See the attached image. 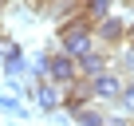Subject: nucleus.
I'll use <instances>...</instances> for the list:
<instances>
[{
	"label": "nucleus",
	"mask_w": 134,
	"mask_h": 126,
	"mask_svg": "<svg viewBox=\"0 0 134 126\" xmlns=\"http://www.w3.org/2000/svg\"><path fill=\"white\" fill-rule=\"evenodd\" d=\"M55 47L67 51V55H75V59H83L87 51H95V47H99L95 20H87V16L79 12V16H71L67 24H59V28H55Z\"/></svg>",
	"instance_id": "nucleus-1"
},
{
	"label": "nucleus",
	"mask_w": 134,
	"mask_h": 126,
	"mask_svg": "<svg viewBox=\"0 0 134 126\" xmlns=\"http://www.w3.org/2000/svg\"><path fill=\"white\" fill-rule=\"evenodd\" d=\"M130 32H134V24H130L126 16H114V12H110V16H103V20L95 24L99 43H103V47H110V51H114L118 43H126V39H130Z\"/></svg>",
	"instance_id": "nucleus-2"
},
{
	"label": "nucleus",
	"mask_w": 134,
	"mask_h": 126,
	"mask_svg": "<svg viewBox=\"0 0 134 126\" xmlns=\"http://www.w3.org/2000/svg\"><path fill=\"white\" fill-rule=\"evenodd\" d=\"M47 79L59 83V87H71L75 79H83V75H79V59L55 47V51H51V63H47Z\"/></svg>",
	"instance_id": "nucleus-3"
},
{
	"label": "nucleus",
	"mask_w": 134,
	"mask_h": 126,
	"mask_svg": "<svg viewBox=\"0 0 134 126\" xmlns=\"http://www.w3.org/2000/svg\"><path fill=\"white\" fill-rule=\"evenodd\" d=\"M91 91H95V102H118L122 91H126V75L110 67V71H103V75L91 79Z\"/></svg>",
	"instance_id": "nucleus-4"
},
{
	"label": "nucleus",
	"mask_w": 134,
	"mask_h": 126,
	"mask_svg": "<svg viewBox=\"0 0 134 126\" xmlns=\"http://www.w3.org/2000/svg\"><path fill=\"white\" fill-rule=\"evenodd\" d=\"M63 99H67V87H59V83H51V79L36 83V91H32V106L43 110V114H59V110H63Z\"/></svg>",
	"instance_id": "nucleus-5"
},
{
	"label": "nucleus",
	"mask_w": 134,
	"mask_h": 126,
	"mask_svg": "<svg viewBox=\"0 0 134 126\" xmlns=\"http://www.w3.org/2000/svg\"><path fill=\"white\" fill-rule=\"evenodd\" d=\"M0 67H4V75H8V79H16V75H24V71H28L24 47H20L16 39H4V55H0Z\"/></svg>",
	"instance_id": "nucleus-6"
},
{
	"label": "nucleus",
	"mask_w": 134,
	"mask_h": 126,
	"mask_svg": "<svg viewBox=\"0 0 134 126\" xmlns=\"http://www.w3.org/2000/svg\"><path fill=\"white\" fill-rule=\"evenodd\" d=\"M91 102H95V91H91V79H75L71 87H67V99H63L67 114H75V110H83V106H91Z\"/></svg>",
	"instance_id": "nucleus-7"
},
{
	"label": "nucleus",
	"mask_w": 134,
	"mask_h": 126,
	"mask_svg": "<svg viewBox=\"0 0 134 126\" xmlns=\"http://www.w3.org/2000/svg\"><path fill=\"white\" fill-rule=\"evenodd\" d=\"M114 71H122L126 79H134V39L114 47Z\"/></svg>",
	"instance_id": "nucleus-8"
},
{
	"label": "nucleus",
	"mask_w": 134,
	"mask_h": 126,
	"mask_svg": "<svg viewBox=\"0 0 134 126\" xmlns=\"http://www.w3.org/2000/svg\"><path fill=\"white\" fill-rule=\"evenodd\" d=\"M71 118H75V126H107V114L99 110V102H91V106H83V110H75Z\"/></svg>",
	"instance_id": "nucleus-9"
},
{
	"label": "nucleus",
	"mask_w": 134,
	"mask_h": 126,
	"mask_svg": "<svg viewBox=\"0 0 134 126\" xmlns=\"http://www.w3.org/2000/svg\"><path fill=\"white\" fill-rule=\"evenodd\" d=\"M114 4H118V0H83V16L99 24L103 16H110V12H114Z\"/></svg>",
	"instance_id": "nucleus-10"
},
{
	"label": "nucleus",
	"mask_w": 134,
	"mask_h": 126,
	"mask_svg": "<svg viewBox=\"0 0 134 126\" xmlns=\"http://www.w3.org/2000/svg\"><path fill=\"white\" fill-rule=\"evenodd\" d=\"M47 63H51V51H40V55L28 59V75H32V83H43V79H47Z\"/></svg>",
	"instance_id": "nucleus-11"
},
{
	"label": "nucleus",
	"mask_w": 134,
	"mask_h": 126,
	"mask_svg": "<svg viewBox=\"0 0 134 126\" xmlns=\"http://www.w3.org/2000/svg\"><path fill=\"white\" fill-rule=\"evenodd\" d=\"M0 110H4V114H16V118H28V106L24 102H16L12 95H4V91H0Z\"/></svg>",
	"instance_id": "nucleus-12"
},
{
	"label": "nucleus",
	"mask_w": 134,
	"mask_h": 126,
	"mask_svg": "<svg viewBox=\"0 0 134 126\" xmlns=\"http://www.w3.org/2000/svg\"><path fill=\"white\" fill-rule=\"evenodd\" d=\"M114 106H118V110H126V114L134 118V79H126V91H122V99H118Z\"/></svg>",
	"instance_id": "nucleus-13"
},
{
	"label": "nucleus",
	"mask_w": 134,
	"mask_h": 126,
	"mask_svg": "<svg viewBox=\"0 0 134 126\" xmlns=\"http://www.w3.org/2000/svg\"><path fill=\"white\" fill-rule=\"evenodd\" d=\"M118 4H122V8H126V12H134V0H118Z\"/></svg>",
	"instance_id": "nucleus-14"
},
{
	"label": "nucleus",
	"mask_w": 134,
	"mask_h": 126,
	"mask_svg": "<svg viewBox=\"0 0 134 126\" xmlns=\"http://www.w3.org/2000/svg\"><path fill=\"white\" fill-rule=\"evenodd\" d=\"M8 4H12V0H0V16H4V8H8Z\"/></svg>",
	"instance_id": "nucleus-15"
}]
</instances>
